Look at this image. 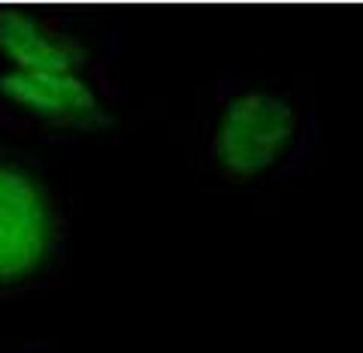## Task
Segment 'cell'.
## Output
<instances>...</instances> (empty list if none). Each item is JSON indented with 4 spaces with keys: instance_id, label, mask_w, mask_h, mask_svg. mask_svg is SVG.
I'll list each match as a JSON object with an SVG mask.
<instances>
[{
    "instance_id": "cell-3",
    "label": "cell",
    "mask_w": 363,
    "mask_h": 353,
    "mask_svg": "<svg viewBox=\"0 0 363 353\" xmlns=\"http://www.w3.org/2000/svg\"><path fill=\"white\" fill-rule=\"evenodd\" d=\"M0 94L16 106L33 112L43 121L67 127H104L109 121L100 109L94 91L76 73H21L0 76Z\"/></svg>"
},
{
    "instance_id": "cell-2",
    "label": "cell",
    "mask_w": 363,
    "mask_h": 353,
    "mask_svg": "<svg viewBox=\"0 0 363 353\" xmlns=\"http://www.w3.org/2000/svg\"><path fill=\"white\" fill-rule=\"evenodd\" d=\"M294 136V112L272 94H242L224 109L215 154L233 175H257L285 154Z\"/></svg>"
},
{
    "instance_id": "cell-4",
    "label": "cell",
    "mask_w": 363,
    "mask_h": 353,
    "mask_svg": "<svg viewBox=\"0 0 363 353\" xmlns=\"http://www.w3.org/2000/svg\"><path fill=\"white\" fill-rule=\"evenodd\" d=\"M0 52L21 73H76L85 49L21 9H0Z\"/></svg>"
},
{
    "instance_id": "cell-1",
    "label": "cell",
    "mask_w": 363,
    "mask_h": 353,
    "mask_svg": "<svg viewBox=\"0 0 363 353\" xmlns=\"http://www.w3.org/2000/svg\"><path fill=\"white\" fill-rule=\"evenodd\" d=\"M55 242L45 190L28 169L0 161V284L33 275Z\"/></svg>"
}]
</instances>
